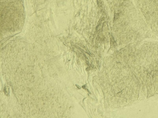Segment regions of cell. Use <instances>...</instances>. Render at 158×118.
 Here are the masks:
<instances>
[{"instance_id":"obj_1","label":"cell","mask_w":158,"mask_h":118,"mask_svg":"<svg viewBox=\"0 0 158 118\" xmlns=\"http://www.w3.org/2000/svg\"><path fill=\"white\" fill-rule=\"evenodd\" d=\"M76 85L77 86V87H78V88H81V87H80V86H78V85Z\"/></svg>"}]
</instances>
